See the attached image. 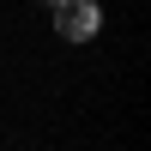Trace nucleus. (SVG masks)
Masks as SVG:
<instances>
[{"label":"nucleus","instance_id":"obj_2","mask_svg":"<svg viewBox=\"0 0 151 151\" xmlns=\"http://www.w3.org/2000/svg\"><path fill=\"white\" fill-rule=\"evenodd\" d=\"M48 6H55V0H48Z\"/></svg>","mask_w":151,"mask_h":151},{"label":"nucleus","instance_id":"obj_1","mask_svg":"<svg viewBox=\"0 0 151 151\" xmlns=\"http://www.w3.org/2000/svg\"><path fill=\"white\" fill-rule=\"evenodd\" d=\"M97 24H103L97 0H55V30L67 36V42H91Z\"/></svg>","mask_w":151,"mask_h":151}]
</instances>
